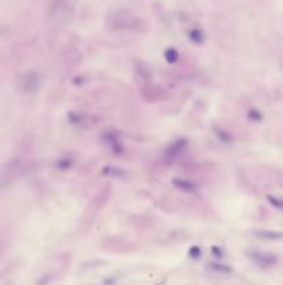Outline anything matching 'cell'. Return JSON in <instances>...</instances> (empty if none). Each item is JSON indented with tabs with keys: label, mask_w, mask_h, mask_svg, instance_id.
Returning <instances> with one entry per match:
<instances>
[{
	"label": "cell",
	"mask_w": 283,
	"mask_h": 285,
	"mask_svg": "<svg viewBox=\"0 0 283 285\" xmlns=\"http://www.w3.org/2000/svg\"><path fill=\"white\" fill-rule=\"evenodd\" d=\"M253 263H256L258 267H263V269H268L272 267L277 263V256H274L272 253H264V252H257V251H253L249 252L247 255Z\"/></svg>",
	"instance_id": "1"
},
{
	"label": "cell",
	"mask_w": 283,
	"mask_h": 285,
	"mask_svg": "<svg viewBox=\"0 0 283 285\" xmlns=\"http://www.w3.org/2000/svg\"><path fill=\"white\" fill-rule=\"evenodd\" d=\"M185 141H178V142H174L171 146H168V149H167V152H165V157L168 160H174L177 156H178V153H181L184 150L185 147Z\"/></svg>",
	"instance_id": "2"
},
{
	"label": "cell",
	"mask_w": 283,
	"mask_h": 285,
	"mask_svg": "<svg viewBox=\"0 0 283 285\" xmlns=\"http://www.w3.org/2000/svg\"><path fill=\"white\" fill-rule=\"evenodd\" d=\"M172 182H174V185H177L179 189H182V191L193 192V191L196 189V185H194L193 182H190V181H185V179H174Z\"/></svg>",
	"instance_id": "3"
},
{
	"label": "cell",
	"mask_w": 283,
	"mask_h": 285,
	"mask_svg": "<svg viewBox=\"0 0 283 285\" xmlns=\"http://www.w3.org/2000/svg\"><path fill=\"white\" fill-rule=\"evenodd\" d=\"M164 57H165V60L170 63V64H174V63H177V61H178L179 54L175 49H167L164 53Z\"/></svg>",
	"instance_id": "4"
},
{
	"label": "cell",
	"mask_w": 283,
	"mask_h": 285,
	"mask_svg": "<svg viewBox=\"0 0 283 285\" xmlns=\"http://www.w3.org/2000/svg\"><path fill=\"white\" fill-rule=\"evenodd\" d=\"M256 235L261 237V238H282L283 234H278V232H272V231H257Z\"/></svg>",
	"instance_id": "5"
},
{
	"label": "cell",
	"mask_w": 283,
	"mask_h": 285,
	"mask_svg": "<svg viewBox=\"0 0 283 285\" xmlns=\"http://www.w3.org/2000/svg\"><path fill=\"white\" fill-rule=\"evenodd\" d=\"M210 267L212 269V270H214V272H217V273H226V274L232 273L231 267H228V266H225V265H217V263H211Z\"/></svg>",
	"instance_id": "6"
},
{
	"label": "cell",
	"mask_w": 283,
	"mask_h": 285,
	"mask_svg": "<svg viewBox=\"0 0 283 285\" xmlns=\"http://www.w3.org/2000/svg\"><path fill=\"white\" fill-rule=\"evenodd\" d=\"M200 253H201V251H200V248H198V246H191L190 251H189V255H190L193 259L200 258Z\"/></svg>",
	"instance_id": "7"
},
{
	"label": "cell",
	"mask_w": 283,
	"mask_h": 285,
	"mask_svg": "<svg viewBox=\"0 0 283 285\" xmlns=\"http://www.w3.org/2000/svg\"><path fill=\"white\" fill-rule=\"evenodd\" d=\"M268 200H270L271 203H272L274 206H277V207H279V209H283V202H279L277 198H272V196H270Z\"/></svg>",
	"instance_id": "8"
}]
</instances>
